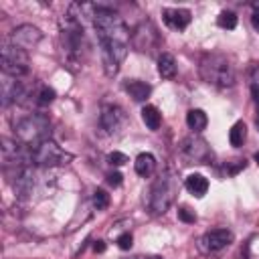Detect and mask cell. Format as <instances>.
Returning <instances> with one entry per match:
<instances>
[{
    "label": "cell",
    "instance_id": "1",
    "mask_svg": "<svg viewBox=\"0 0 259 259\" xmlns=\"http://www.w3.org/2000/svg\"><path fill=\"white\" fill-rule=\"evenodd\" d=\"M91 16H93V26H95V32H97V40L101 45L105 73L111 77V75L117 73L121 61L127 55L130 30H127L123 18L107 6H95V12Z\"/></svg>",
    "mask_w": 259,
    "mask_h": 259
},
{
    "label": "cell",
    "instance_id": "2",
    "mask_svg": "<svg viewBox=\"0 0 259 259\" xmlns=\"http://www.w3.org/2000/svg\"><path fill=\"white\" fill-rule=\"evenodd\" d=\"M61 42H63V51L67 53V59L75 65H79L83 61V53L87 49L85 42V32H83V24L77 16L67 14L61 20Z\"/></svg>",
    "mask_w": 259,
    "mask_h": 259
},
{
    "label": "cell",
    "instance_id": "3",
    "mask_svg": "<svg viewBox=\"0 0 259 259\" xmlns=\"http://www.w3.org/2000/svg\"><path fill=\"white\" fill-rule=\"evenodd\" d=\"M200 77L214 87H231L235 83V71L231 61L221 53H208L200 61Z\"/></svg>",
    "mask_w": 259,
    "mask_h": 259
},
{
    "label": "cell",
    "instance_id": "4",
    "mask_svg": "<svg viewBox=\"0 0 259 259\" xmlns=\"http://www.w3.org/2000/svg\"><path fill=\"white\" fill-rule=\"evenodd\" d=\"M16 138L22 146H28V148H34L38 146L40 142L49 140V134H51V123L47 119V115L42 113H30L26 117H22L16 125Z\"/></svg>",
    "mask_w": 259,
    "mask_h": 259
},
{
    "label": "cell",
    "instance_id": "5",
    "mask_svg": "<svg viewBox=\"0 0 259 259\" xmlns=\"http://www.w3.org/2000/svg\"><path fill=\"white\" fill-rule=\"evenodd\" d=\"M178 194V182L174 172H164L150 188V210L152 214H164Z\"/></svg>",
    "mask_w": 259,
    "mask_h": 259
},
{
    "label": "cell",
    "instance_id": "6",
    "mask_svg": "<svg viewBox=\"0 0 259 259\" xmlns=\"http://www.w3.org/2000/svg\"><path fill=\"white\" fill-rule=\"evenodd\" d=\"M2 71L4 75L18 79L28 73V55L24 49L14 47L10 42L2 45Z\"/></svg>",
    "mask_w": 259,
    "mask_h": 259
},
{
    "label": "cell",
    "instance_id": "7",
    "mask_svg": "<svg viewBox=\"0 0 259 259\" xmlns=\"http://www.w3.org/2000/svg\"><path fill=\"white\" fill-rule=\"evenodd\" d=\"M28 152H30V162L38 166H57L67 158V154L53 140H45L38 146L30 148Z\"/></svg>",
    "mask_w": 259,
    "mask_h": 259
},
{
    "label": "cell",
    "instance_id": "8",
    "mask_svg": "<svg viewBox=\"0 0 259 259\" xmlns=\"http://www.w3.org/2000/svg\"><path fill=\"white\" fill-rule=\"evenodd\" d=\"M180 154L188 160V164H206L212 158L208 144L198 136H188L180 144Z\"/></svg>",
    "mask_w": 259,
    "mask_h": 259
},
{
    "label": "cell",
    "instance_id": "9",
    "mask_svg": "<svg viewBox=\"0 0 259 259\" xmlns=\"http://www.w3.org/2000/svg\"><path fill=\"white\" fill-rule=\"evenodd\" d=\"M42 38V32L36 28V26H32V24H22V26H18V28H14L12 30V34H10V45H14V47H20V49H32L34 45H38V40Z\"/></svg>",
    "mask_w": 259,
    "mask_h": 259
},
{
    "label": "cell",
    "instance_id": "10",
    "mask_svg": "<svg viewBox=\"0 0 259 259\" xmlns=\"http://www.w3.org/2000/svg\"><path fill=\"white\" fill-rule=\"evenodd\" d=\"M132 40H134V45H136V49H138V51H152V49L158 45L160 36H158L156 26L148 20V22H142V24L134 30Z\"/></svg>",
    "mask_w": 259,
    "mask_h": 259
},
{
    "label": "cell",
    "instance_id": "11",
    "mask_svg": "<svg viewBox=\"0 0 259 259\" xmlns=\"http://www.w3.org/2000/svg\"><path fill=\"white\" fill-rule=\"evenodd\" d=\"M233 243V233L229 229H212L208 233L202 235L200 239V247L204 251H221L223 247Z\"/></svg>",
    "mask_w": 259,
    "mask_h": 259
},
{
    "label": "cell",
    "instance_id": "12",
    "mask_svg": "<svg viewBox=\"0 0 259 259\" xmlns=\"http://www.w3.org/2000/svg\"><path fill=\"white\" fill-rule=\"evenodd\" d=\"M99 121H101V127L107 134H113V132H117L123 125L125 113H123V109L119 105H103L101 115H99Z\"/></svg>",
    "mask_w": 259,
    "mask_h": 259
},
{
    "label": "cell",
    "instance_id": "13",
    "mask_svg": "<svg viewBox=\"0 0 259 259\" xmlns=\"http://www.w3.org/2000/svg\"><path fill=\"white\" fill-rule=\"evenodd\" d=\"M162 18L166 22V26L174 28V30H184L190 24V10L188 8H164Z\"/></svg>",
    "mask_w": 259,
    "mask_h": 259
},
{
    "label": "cell",
    "instance_id": "14",
    "mask_svg": "<svg viewBox=\"0 0 259 259\" xmlns=\"http://www.w3.org/2000/svg\"><path fill=\"white\" fill-rule=\"evenodd\" d=\"M184 184H186V190L190 194H194L196 198H202L206 194V190H208V180L202 174H190V176H186V182Z\"/></svg>",
    "mask_w": 259,
    "mask_h": 259
},
{
    "label": "cell",
    "instance_id": "15",
    "mask_svg": "<svg viewBox=\"0 0 259 259\" xmlns=\"http://www.w3.org/2000/svg\"><path fill=\"white\" fill-rule=\"evenodd\" d=\"M125 91H127L136 101H146V99L150 97V93H152V87H150L148 83L140 81V79H132V81L125 83Z\"/></svg>",
    "mask_w": 259,
    "mask_h": 259
},
{
    "label": "cell",
    "instance_id": "16",
    "mask_svg": "<svg viewBox=\"0 0 259 259\" xmlns=\"http://www.w3.org/2000/svg\"><path fill=\"white\" fill-rule=\"evenodd\" d=\"M134 168H136V174H140V176H150L154 170H156V158L150 154V152H142L138 158H136V162H134Z\"/></svg>",
    "mask_w": 259,
    "mask_h": 259
},
{
    "label": "cell",
    "instance_id": "17",
    "mask_svg": "<svg viewBox=\"0 0 259 259\" xmlns=\"http://www.w3.org/2000/svg\"><path fill=\"white\" fill-rule=\"evenodd\" d=\"M186 123H188V127H190L194 134H198V132H202V130L206 127L208 117H206V113H204L202 109H190V111L186 113Z\"/></svg>",
    "mask_w": 259,
    "mask_h": 259
},
{
    "label": "cell",
    "instance_id": "18",
    "mask_svg": "<svg viewBox=\"0 0 259 259\" xmlns=\"http://www.w3.org/2000/svg\"><path fill=\"white\" fill-rule=\"evenodd\" d=\"M158 73L164 77V79H172L176 75V61L170 53H162L158 57Z\"/></svg>",
    "mask_w": 259,
    "mask_h": 259
},
{
    "label": "cell",
    "instance_id": "19",
    "mask_svg": "<svg viewBox=\"0 0 259 259\" xmlns=\"http://www.w3.org/2000/svg\"><path fill=\"white\" fill-rule=\"evenodd\" d=\"M142 119H144L146 127L152 130V132H156L160 127V123H162V115H160L158 107H154V105H146L142 109Z\"/></svg>",
    "mask_w": 259,
    "mask_h": 259
},
{
    "label": "cell",
    "instance_id": "20",
    "mask_svg": "<svg viewBox=\"0 0 259 259\" xmlns=\"http://www.w3.org/2000/svg\"><path fill=\"white\" fill-rule=\"evenodd\" d=\"M245 138H247V125H245L243 121H237V123L231 127V132H229V142H231V146H233V148H241L243 142H245Z\"/></svg>",
    "mask_w": 259,
    "mask_h": 259
},
{
    "label": "cell",
    "instance_id": "21",
    "mask_svg": "<svg viewBox=\"0 0 259 259\" xmlns=\"http://www.w3.org/2000/svg\"><path fill=\"white\" fill-rule=\"evenodd\" d=\"M217 24L221 28H227V30H233L237 26V14L231 12V10H223L219 16H217Z\"/></svg>",
    "mask_w": 259,
    "mask_h": 259
},
{
    "label": "cell",
    "instance_id": "22",
    "mask_svg": "<svg viewBox=\"0 0 259 259\" xmlns=\"http://www.w3.org/2000/svg\"><path fill=\"white\" fill-rule=\"evenodd\" d=\"M53 99H55V91L47 85H40V89L36 93V103L38 105H49V103H53Z\"/></svg>",
    "mask_w": 259,
    "mask_h": 259
},
{
    "label": "cell",
    "instance_id": "23",
    "mask_svg": "<svg viewBox=\"0 0 259 259\" xmlns=\"http://www.w3.org/2000/svg\"><path fill=\"white\" fill-rule=\"evenodd\" d=\"M93 206H95L97 210L107 208V206H109V194H107L105 190H95V192H93Z\"/></svg>",
    "mask_w": 259,
    "mask_h": 259
},
{
    "label": "cell",
    "instance_id": "24",
    "mask_svg": "<svg viewBox=\"0 0 259 259\" xmlns=\"http://www.w3.org/2000/svg\"><path fill=\"white\" fill-rule=\"evenodd\" d=\"M245 164H247L245 160H233V162H227V164H225V172H227L229 176H235L239 170L245 168Z\"/></svg>",
    "mask_w": 259,
    "mask_h": 259
},
{
    "label": "cell",
    "instance_id": "25",
    "mask_svg": "<svg viewBox=\"0 0 259 259\" xmlns=\"http://www.w3.org/2000/svg\"><path fill=\"white\" fill-rule=\"evenodd\" d=\"M178 219H180L182 223H196V212L190 210L188 206H180V208H178Z\"/></svg>",
    "mask_w": 259,
    "mask_h": 259
},
{
    "label": "cell",
    "instance_id": "26",
    "mask_svg": "<svg viewBox=\"0 0 259 259\" xmlns=\"http://www.w3.org/2000/svg\"><path fill=\"white\" fill-rule=\"evenodd\" d=\"M107 162H109L111 166H123V164L130 162V160H127V156H125L123 152H111V154L107 156Z\"/></svg>",
    "mask_w": 259,
    "mask_h": 259
},
{
    "label": "cell",
    "instance_id": "27",
    "mask_svg": "<svg viewBox=\"0 0 259 259\" xmlns=\"http://www.w3.org/2000/svg\"><path fill=\"white\" fill-rule=\"evenodd\" d=\"M132 245H134V237H132V233H121V235L117 237V247H119V249L127 251V249H132Z\"/></svg>",
    "mask_w": 259,
    "mask_h": 259
},
{
    "label": "cell",
    "instance_id": "28",
    "mask_svg": "<svg viewBox=\"0 0 259 259\" xmlns=\"http://www.w3.org/2000/svg\"><path fill=\"white\" fill-rule=\"evenodd\" d=\"M107 182H109L111 186H121L123 176H121L119 172H109V174H107Z\"/></svg>",
    "mask_w": 259,
    "mask_h": 259
},
{
    "label": "cell",
    "instance_id": "29",
    "mask_svg": "<svg viewBox=\"0 0 259 259\" xmlns=\"http://www.w3.org/2000/svg\"><path fill=\"white\" fill-rule=\"evenodd\" d=\"M251 85H255V87H259V65L251 71Z\"/></svg>",
    "mask_w": 259,
    "mask_h": 259
},
{
    "label": "cell",
    "instance_id": "30",
    "mask_svg": "<svg viewBox=\"0 0 259 259\" xmlns=\"http://www.w3.org/2000/svg\"><path fill=\"white\" fill-rule=\"evenodd\" d=\"M93 251L95 253H103L105 251V241H95L93 243Z\"/></svg>",
    "mask_w": 259,
    "mask_h": 259
},
{
    "label": "cell",
    "instance_id": "31",
    "mask_svg": "<svg viewBox=\"0 0 259 259\" xmlns=\"http://www.w3.org/2000/svg\"><path fill=\"white\" fill-rule=\"evenodd\" d=\"M251 24H253V28L259 32V12H253V16H251Z\"/></svg>",
    "mask_w": 259,
    "mask_h": 259
},
{
    "label": "cell",
    "instance_id": "32",
    "mask_svg": "<svg viewBox=\"0 0 259 259\" xmlns=\"http://www.w3.org/2000/svg\"><path fill=\"white\" fill-rule=\"evenodd\" d=\"M251 95H253V101L259 105V87H255V85H251Z\"/></svg>",
    "mask_w": 259,
    "mask_h": 259
},
{
    "label": "cell",
    "instance_id": "33",
    "mask_svg": "<svg viewBox=\"0 0 259 259\" xmlns=\"http://www.w3.org/2000/svg\"><path fill=\"white\" fill-rule=\"evenodd\" d=\"M253 8H255V12H259V2H253Z\"/></svg>",
    "mask_w": 259,
    "mask_h": 259
},
{
    "label": "cell",
    "instance_id": "34",
    "mask_svg": "<svg viewBox=\"0 0 259 259\" xmlns=\"http://www.w3.org/2000/svg\"><path fill=\"white\" fill-rule=\"evenodd\" d=\"M253 158H255V162H257V166H259V152H255V156H253Z\"/></svg>",
    "mask_w": 259,
    "mask_h": 259
},
{
    "label": "cell",
    "instance_id": "35",
    "mask_svg": "<svg viewBox=\"0 0 259 259\" xmlns=\"http://www.w3.org/2000/svg\"><path fill=\"white\" fill-rule=\"evenodd\" d=\"M148 259H162L160 255H152V257H148Z\"/></svg>",
    "mask_w": 259,
    "mask_h": 259
},
{
    "label": "cell",
    "instance_id": "36",
    "mask_svg": "<svg viewBox=\"0 0 259 259\" xmlns=\"http://www.w3.org/2000/svg\"><path fill=\"white\" fill-rule=\"evenodd\" d=\"M255 123H257V127H259V111H257V117H255Z\"/></svg>",
    "mask_w": 259,
    "mask_h": 259
},
{
    "label": "cell",
    "instance_id": "37",
    "mask_svg": "<svg viewBox=\"0 0 259 259\" xmlns=\"http://www.w3.org/2000/svg\"><path fill=\"white\" fill-rule=\"evenodd\" d=\"M127 259H144V257H127Z\"/></svg>",
    "mask_w": 259,
    "mask_h": 259
}]
</instances>
